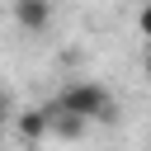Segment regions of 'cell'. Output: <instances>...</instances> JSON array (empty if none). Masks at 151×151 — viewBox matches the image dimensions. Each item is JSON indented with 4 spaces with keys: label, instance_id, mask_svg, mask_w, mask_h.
Masks as SVG:
<instances>
[{
    "label": "cell",
    "instance_id": "277c9868",
    "mask_svg": "<svg viewBox=\"0 0 151 151\" xmlns=\"http://www.w3.org/2000/svg\"><path fill=\"white\" fill-rule=\"evenodd\" d=\"M47 113H52V137H61V142H76V137H85V118H76V113H61L57 104H47Z\"/></svg>",
    "mask_w": 151,
    "mask_h": 151
},
{
    "label": "cell",
    "instance_id": "3957f363",
    "mask_svg": "<svg viewBox=\"0 0 151 151\" xmlns=\"http://www.w3.org/2000/svg\"><path fill=\"white\" fill-rule=\"evenodd\" d=\"M19 137H24V142H42V137H52V113H47V104L19 113Z\"/></svg>",
    "mask_w": 151,
    "mask_h": 151
},
{
    "label": "cell",
    "instance_id": "5b68a950",
    "mask_svg": "<svg viewBox=\"0 0 151 151\" xmlns=\"http://www.w3.org/2000/svg\"><path fill=\"white\" fill-rule=\"evenodd\" d=\"M137 33H142V38L151 42V0H146V5L137 9Z\"/></svg>",
    "mask_w": 151,
    "mask_h": 151
},
{
    "label": "cell",
    "instance_id": "8992f818",
    "mask_svg": "<svg viewBox=\"0 0 151 151\" xmlns=\"http://www.w3.org/2000/svg\"><path fill=\"white\" fill-rule=\"evenodd\" d=\"M9 123V99H5V90H0V127Z\"/></svg>",
    "mask_w": 151,
    "mask_h": 151
},
{
    "label": "cell",
    "instance_id": "52a82bcc",
    "mask_svg": "<svg viewBox=\"0 0 151 151\" xmlns=\"http://www.w3.org/2000/svg\"><path fill=\"white\" fill-rule=\"evenodd\" d=\"M142 71L151 76V42H146V57H142Z\"/></svg>",
    "mask_w": 151,
    "mask_h": 151
},
{
    "label": "cell",
    "instance_id": "7a4b0ae2",
    "mask_svg": "<svg viewBox=\"0 0 151 151\" xmlns=\"http://www.w3.org/2000/svg\"><path fill=\"white\" fill-rule=\"evenodd\" d=\"M14 24L24 33H47L52 28V0H14Z\"/></svg>",
    "mask_w": 151,
    "mask_h": 151
},
{
    "label": "cell",
    "instance_id": "6da1fadb",
    "mask_svg": "<svg viewBox=\"0 0 151 151\" xmlns=\"http://www.w3.org/2000/svg\"><path fill=\"white\" fill-rule=\"evenodd\" d=\"M52 104H57L61 113L85 118V123H109V118H118V104H113V94H109L99 80H71Z\"/></svg>",
    "mask_w": 151,
    "mask_h": 151
}]
</instances>
